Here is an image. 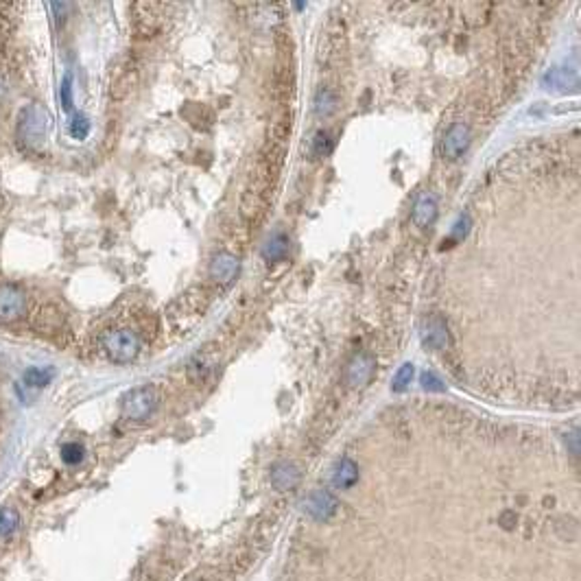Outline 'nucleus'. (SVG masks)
Returning a JSON list of instances; mask_svg holds the SVG:
<instances>
[{"label":"nucleus","mask_w":581,"mask_h":581,"mask_svg":"<svg viewBox=\"0 0 581 581\" xmlns=\"http://www.w3.org/2000/svg\"><path fill=\"white\" fill-rule=\"evenodd\" d=\"M276 48H278V59L271 73L269 94L273 101H278L280 106H287L295 92V57H293V40H291L289 29L276 31Z\"/></svg>","instance_id":"f257e3e1"},{"label":"nucleus","mask_w":581,"mask_h":581,"mask_svg":"<svg viewBox=\"0 0 581 581\" xmlns=\"http://www.w3.org/2000/svg\"><path fill=\"white\" fill-rule=\"evenodd\" d=\"M48 131V112L33 103L26 106L18 116V140L26 149H40Z\"/></svg>","instance_id":"f03ea898"},{"label":"nucleus","mask_w":581,"mask_h":581,"mask_svg":"<svg viewBox=\"0 0 581 581\" xmlns=\"http://www.w3.org/2000/svg\"><path fill=\"white\" fill-rule=\"evenodd\" d=\"M101 346L112 363L125 365L140 354V336L129 328H112L101 339Z\"/></svg>","instance_id":"7ed1b4c3"},{"label":"nucleus","mask_w":581,"mask_h":581,"mask_svg":"<svg viewBox=\"0 0 581 581\" xmlns=\"http://www.w3.org/2000/svg\"><path fill=\"white\" fill-rule=\"evenodd\" d=\"M158 404H160L158 389L147 385V387H135L129 394H125L123 402H120V408H123V416L127 420L145 422L158 411Z\"/></svg>","instance_id":"20e7f679"},{"label":"nucleus","mask_w":581,"mask_h":581,"mask_svg":"<svg viewBox=\"0 0 581 581\" xmlns=\"http://www.w3.org/2000/svg\"><path fill=\"white\" fill-rule=\"evenodd\" d=\"M24 313H26V295L14 284L0 287V322H16Z\"/></svg>","instance_id":"39448f33"},{"label":"nucleus","mask_w":581,"mask_h":581,"mask_svg":"<svg viewBox=\"0 0 581 581\" xmlns=\"http://www.w3.org/2000/svg\"><path fill=\"white\" fill-rule=\"evenodd\" d=\"M376 369V361L371 354L367 352H359L356 356H352V361L346 367V385L352 389H361L367 387V383L371 381Z\"/></svg>","instance_id":"423d86ee"},{"label":"nucleus","mask_w":581,"mask_h":581,"mask_svg":"<svg viewBox=\"0 0 581 581\" xmlns=\"http://www.w3.org/2000/svg\"><path fill=\"white\" fill-rule=\"evenodd\" d=\"M468 145H470V131H468L466 125L457 123L446 131V135H443L441 153L446 155L448 160H457V158H461L466 153Z\"/></svg>","instance_id":"0eeeda50"},{"label":"nucleus","mask_w":581,"mask_h":581,"mask_svg":"<svg viewBox=\"0 0 581 581\" xmlns=\"http://www.w3.org/2000/svg\"><path fill=\"white\" fill-rule=\"evenodd\" d=\"M291 133H293V112L289 108H284L280 114H276V116L271 118L269 131H267V143L289 147Z\"/></svg>","instance_id":"6e6552de"},{"label":"nucleus","mask_w":581,"mask_h":581,"mask_svg":"<svg viewBox=\"0 0 581 581\" xmlns=\"http://www.w3.org/2000/svg\"><path fill=\"white\" fill-rule=\"evenodd\" d=\"M238 271H241V260L234 254L223 252V254H217L210 264V278L217 280L219 284H227L238 276Z\"/></svg>","instance_id":"1a4fd4ad"},{"label":"nucleus","mask_w":581,"mask_h":581,"mask_svg":"<svg viewBox=\"0 0 581 581\" xmlns=\"http://www.w3.org/2000/svg\"><path fill=\"white\" fill-rule=\"evenodd\" d=\"M267 208H269V201L250 192V190H245L241 201H238V215H241V219L250 225H256L264 217Z\"/></svg>","instance_id":"9d476101"},{"label":"nucleus","mask_w":581,"mask_h":581,"mask_svg":"<svg viewBox=\"0 0 581 581\" xmlns=\"http://www.w3.org/2000/svg\"><path fill=\"white\" fill-rule=\"evenodd\" d=\"M336 509V500L332 494L328 492H313L306 500V511L315 518V520H326L334 514Z\"/></svg>","instance_id":"9b49d317"},{"label":"nucleus","mask_w":581,"mask_h":581,"mask_svg":"<svg viewBox=\"0 0 581 581\" xmlns=\"http://www.w3.org/2000/svg\"><path fill=\"white\" fill-rule=\"evenodd\" d=\"M437 217V199L435 195L431 192H424L420 195V199L416 201V206H413V223L418 227H428Z\"/></svg>","instance_id":"f8f14e48"},{"label":"nucleus","mask_w":581,"mask_h":581,"mask_svg":"<svg viewBox=\"0 0 581 581\" xmlns=\"http://www.w3.org/2000/svg\"><path fill=\"white\" fill-rule=\"evenodd\" d=\"M422 341L424 346L433 348V350H441L443 346L448 344V332H446V326L439 317H431L422 330Z\"/></svg>","instance_id":"ddd939ff"},{"label":"nucleus","mask_w":581,"mask_h":581,"mask_svg":"<svg viewBox=\"0 0 581 581\" xmlns=\"http://www.w3.org/2000/svg\"><path fill=\"white\" fill-rule=\"evenodd\" d=\"M542 83H544V88L560 90V92H564V90H568V88H570V90H577L579 77H577V73L568 71V68H553V71H551L549 75H544Z\"/></svg>","instance_id":"4468645a"},{"label":"nucleus","mask_w":581,"mask_h":581,"mask_svg":"<svg viewBox=\"0 0 581 581\" xmlns=\"http://www.w3.org/2000/svg\"><path fill=\"white\" fill-rule=\"evenodd\" d=\"M138 9L145 14H135V26H138L140 36H153V33L160 29V5L153 3H138Z\"/></svg>","instance_id":"2eb2a0df"},{"label":"nucleus","mask_w":581,"mask_h":581,"mask_svg":"<svg viewBox=\"0 0 581 581\" xmlns=\"http://www.w3.org/2000/svg\"><path fill=\"white\" fill-rule=\"evenodd\" d=\"M289 254V236L284 232H273L262 247V258L269 262H280Z\"/></svg>","instance_id":"dca6fc26"},{"label":"nucleus","mask_w":581,"mask_h":581,"mask_svg":"<svg viewBox=\"0 0 581 581\" xmlns=\"http://www.w3.org/2000/svg\"><path fill=\"white\" fill-rule=\"evenodd\" d=\"M356 478H359V468L352 459H341L336 470H334V476H332V483L334 488L339 490H348L356 483Z\"/></svg>","instance_id":"f3484780"},{"label":"nucleus","mask_w":581,"mask_h":581,"mask_svg":"<svg viewBox=\"0 0 581 581\" xmlns=\"http://www.w3.org/2000/svg\"><path fill=\"white\" fill-rule=\"evenodd\" d=\"M271 481L278 490H291L299 481V472L293 463H278L271 472Z\"/></svg>","instance_id":"a211bd4d"},{"label":"nucleus","mask_w":581,"mask_h":581,"mask_svg":"<svg viewBox=\"0 0 581 581\" xmlns=\"http://www.w3.org/2000/svg\"><path fill=\"white\" fill-rule=\"evenodd\" d=\"M212 367H215V359H210L208 352H201V354H197L188 363V379L195 381V383H199V381H203L212 371Z\"/></svg>","instance_id":"6ab92c4d"},{"label":"nucleus","mask_w":581,"mask_h":581,"mask_svg":"<svg viewBox=\"0 0 581 581\" xmlns=\"http://www.w3.org/2000/svg\"><path fill=\"white\" fill-rule=\"evenodd\" d=\"M336 94H334V90H330V88H322L317 94H315V103H313V108H315V114L319 116V118H328L334 110H336Z\"/></svg>","instance_id":"aec40b11"},{"label":"nucleus","mask_w":581,"mask_h":581,"mask_svg":"<svg viewBox=\"0 0 581 581\" xmlns=\"http://www.w3.org/2000/svg\"><path fill=\"white\" fill-rule=\"evenodd\" d=\"M53 379V369L51 367H29L24 371V385L31 389H40L46 387Z\"/></svg>","instance_id":"412c9836"},{"label":"nucleus","mask_w":581,"mask_h":581,"mask_svg":"<svg viewBox=\"0 0 581 581\" xmlns=\"http://www.w3.org/2000/svg\"><path fill=\"white\" fill-rule=\"evenodd\" d=\"M18 527H20V516L16 509H11V507L0 509V538L11 535Z\"/></svg>","instance_id":"4be33fe9"},{"label":"nucleus","mask_w":581,"mask_h":581,"mask_svg":"<svg viewBox=\"0 0 581 581\" xmlns=\"http://www.w3.org/2000/svg\"><path fill=\"white\" fill-rule=\"evenodd\" d=\"M334 151V138H332V133L328 131H317L315 133V138H313V153L317 158H326Z\"/></svg>","instance_id":"5701e85b"},{"label":"nucleus","mask_w":581,"mask_h":581,"mask_svg":"<svg viewBox=\"0 0 581 581\" xmlns=\"http://www.w3.org/2000/svg\"><path fill=\"white\" fill-rule=\"evenodd\" d=\"M83 457H86V448L81 446V443H77V441L63 443V446H61V459H63V463H68V466H77V463H81Z\"/></svg>","instance_id":"b1692460"},{"label":"nucleus","mask_w":581,"mask_h":581,"mask_svg":"<svg viewBox=\"0 0 581 581\" xmlns=\"http://www.w3.org/2000/svg\"><path fill=\"white\" fill-rule=\"evenodd\" d=\"M413 365L411 363H404L400 369H398V374H396V379H394V385H391V389L396 391V394H402V391H406L408 389V385H411V381H413Z\"/></svg>","instance_id":"393cba45"},{"label":"nucleus","mask_w":581,"mask_h":581,"mask_svg":"<svg viewBox=\"0 0 581 581\" xmlns=\"http://www.w3.org/2000/svg\"><path fill=\"white\" fill-rule=\"evenodd\" d=\"M68 129H71V135H73L75 140H83V138H88V133H90V120L83 114L77 112L73 116L71 127H68Z\"/></svg>","instance_id":"a878e982"},{"label":"nucleus","mask_w":581,"mask_h":581,"mask_svg":"<svg viewBox=\"0 0 581 581\" xmlns=\"http://www.w3.org/2000/svg\"><path fill=\"white\" fill-rule=\"evenodd\" d=\"M61 106L63 110L73 108V77L71 75H66L61 81Z\"/></svg>","instance_id":"bb28decb"},{"label":"nucleus","mask_w":581,"mask_h":581,"mask_svg":"<svg viewBox=\"0 0 581 581\" xmlns=\"http://www.w3.org/2000/svg\"><path fill=\"white\" fill-rule=\"evenodd\" d=\"M422 387L426 391H437V394L443 391V383H441V379L435 371H424L422 374Z\"/></svg>","instance_id":"cd10ccee"},{"label":"nucleus","mask_w":581,"mask_h":581,"mask_svg":"<svg viewBox=\"0 0 581 581\" xmlns=\"http://www.w3.org/2000/svg\"><path fill=\"white\" fill-rule=\"evenodd\" d=\"M468 230H470V219H468V215H463V217L457 221V227H455L453 234H455L457 238H463V236L468 234Z\"/></svg>","instance_id":"c85d7f7f"}]
</instances>
